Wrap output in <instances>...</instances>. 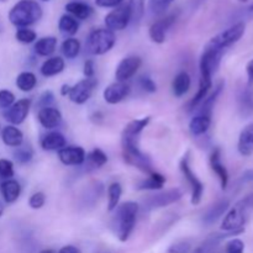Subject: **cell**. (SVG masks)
Instances as JSON below:
<instances>
[{"label": "cell", "mask_w": 253, "mask_h": 253, "mask_svg": "<svg viewBox=\"0 0 253 253\" xmlns=\"http://www.w3.org/2000/svg\"><path fill=\"white\" fill-rule=\"evenodd\" d=\"M239 1L240 2H247V1H249V0H239Z\"/></svg>", "instance_id": "obj_57"}, {"label": "cell", "mask_w": 253, "mask_h": 253, "mask_svg": "<svg viewBox=\"0 0 253 253\" xmlns=\"http://www.w3.org/2000/svg\"><path fill=\"white\" fill-rule=\"evenodd\" d=\"M250 11H253V2L251 4V6H250Z\"/></svg>", "instance_id": "obj_56"}, {"label": "cell", "mask_w": 253, "mask_h": 253, "mask_svg": "<svg viewBox=\"0 0 253 253\" xmlns=\"http://www.w3.org/2000/svg\"><path fill=\"white\" fill-rule=\"evenodd\" d=\"M15 103V95L12 91L2 89L0 90V108L9 109Z\"/></svg>", "instance_id": "obj_45"}, {"label": "cell", "mask_w": 253, "mask_h": 253, "mask_svg": "<svg viewBox=\"0 0 253 253\" xmlns=\"http://www.w3.org/2000/svg\"><path fill=\"white\" fill-rule=\"evenodd\" d=\"M175 20H177V14H175V12H172V14L162 16L161 19H158L157 21L153 22L150 26V29H148V36H150L151 41L158 44L163 43V42L166 41L167 31L169 30V27L174 24Z\"/></svg>", "instance_id": "obj_12"}, {"label": "cell", "mask_w": 253, "mask_h": 253, "mask_svg": "<svg viewBox=\"0 0 253 253\" xmlns=\"http://www.w3.org/2000/svg\"><path fill=\"white\" fill-rule=\"evenodd\" d=\"M151 121V116H146L142 119H135V120L130 121L127 125L124 127L123 133L124 136H132V137H138L143 130L148 126Z\"/></svg>", "instance_id": "obj_33"}, {"label": "cell", "mask_w": 253, "mask_h": 253, "mask_svg": "<svg viewBox=\"0 0 253 253\" xmlns=\"http://www.w3.org/2000/svg\"><path fill=\"white\" fill-rule=\"evenodd\" d=\"M190 85H192V78H190L189 73L185 71L179 72L174 77L172 83V90L175 98H182V96H184L189 91Z\"/></svg>", "instance_id": "obj_26"}, {"label": "cell", "mask_w": 253, "mask_h": 253, "mask_svg": "<svg viewBox=\"0 0 253 253\" xmlns=\"http://www.w3.org/2000/svg\"><path fill=\"white\" fill-rule=\"evenodd\" d=\"M121 150H123L124 161L128 166L137 168L138 170L146 173V174L153 172L150 157L145 155L138 147V137L121 135Z\"/></svg>", "instance_id": "obj_4"}, {"label": "cell", "mask_w": 253, "mask_h": 253, "mask_svg": "<svg viewBox=\"0 0 253 253\" xmlns=\"http://www.w3.org/2000/svg\"><path fill=\"white\" fill-rule=\"evenodd\" d=\"M192 251V246H190L189 242H177V244H173L172 246L168 249L167 253H189Z\"/></svg>", "instance_id": "obj_47"}, {"label": "cell", "mask_w": 253, "mask_h": 253, "mask_svg": "<svg viewBox=\"0 0 253 253\" xmlns=\"http://www.w3.org/2000/svg\"><path fill=\"white\" fill-rule=\"evenodd\" d=\"M116 35L109 29H95L86 39V49L94 56L105 54L115 46Z\"/></svg>", "instance_id": "obj_5"}, {"label": "cell", "mask_w": 253, "mask_h": 253, "mask_svg": "<svg viewBox=\"0 0 253 253\" xmlns=\"http://www.w3.org/2000/svg\"><path fill=\"white\" fill-rule=\"evenodd\" d=\"M142 64V59L138 56H127L120 61L115 71L116 82H127L132 78Z\"/></svg>", "instance_id": "obj_14"}, {"label": "cell", "mask_w": 253, "mask_h": 253, "mask_svg": "<svg viewBox=\"0 0 253 253\" xmlns=\"http://www.w3.org/2000/svg\"><path fill=\"white\" fill-rule=\"evenodd\" d=\"M210 167H211L212 172L217 175L220 180V184H221V189L225 190L229 184V172H227L226 167L222 165L221 162V150L220 148H215L212 150L211 155H210Z\"/></svg>", "instance_id": "obj_19"}, {"label": "cell", "mask_w": 253, "mask_h": 253, "mask_svg": "<svg viewBox=\"0 0 253 253\" xmlns=\"http://www.w3.org/2000/svg\"><path fill=\"white\" fill-rule=\"evenodd\" d=\"M37 119H39L42 127L47 128V130H53V128L58 127L61 125L62 113L57 108L47 106V108L40 109L39 114H37Z\"/></svg>", "instance_id": "obj_18"}, {"label": "cell", "mask_w": 253, "mask_h": 253, "mask_svg": "<svg viewBox=\"0 0 253 253\" xmlns=\"http://www.w3.org/2000/svg\"><path fill=\"white\" fill-rule=\"evenodd\" d=\"M40 253H56V251L52 249H47V250H42V251H40Z\"/></svg>", "instance_id": "obj_55"}, {"label": "cell", "mask_w": 253, "mask_h": 253, "mask_svg": "<svg viewBox=\"0 0 253 253\" xmlns=\"http://www.w3.org/2000/svg\"><path fill=\"white\" fill-rule=\"evenodd\" d=\"M130 94V85L125 82H114L109 84L103 91V98L110 105L121 103Z\"/></svg>", "instance_id": "obj_15"}, {"label": "cell", "mask_w": 253, "mask_h": 253, "mask_svg": "<svg viewBox=\"0 0 253 253\" xmlns=\"http://www.w3.org/2000/svg\"><path fill=\"white\" fill-rule=\"evenodd\" d=\"M41 147L44 151H59L61 148L66 147L67 140L63 133L58 131H52L44 135L41 140Z\"/></svg>", "instance_id": "obj_24"}, {"label": "cell", "mask_w": 253, "mask_h": 253, "mask_svg": "<svg viewBox=\"0 0 253 253\" xmlns=\"http://www.w3.org/2000/svg\"><path fill=\"white\" fill-rule=\"evenodd\" d=\"M85 150L81 146H66L58 151V158L66 166H81L85 161Z\"/></svg>", "instance_id": "obj_16"}, {"label": "cell", "mask_w": 253, "mask_h": 253, "mask_svg": "<svg viewBox=\"0 0 253 253\" xmlns=\"http://www.w3.org/2000/svg\"><path fill=\"white\" fill-rule=\"evenodd\" d=\"M53 101H54V94L52 93L51 90H44L39 98V108L42 109V108H47V106H51Z\"/></svg>", "instance_id": "obj_48"}, {"label": "cell", "mask_w": 253, "mask_h": 253, "mask_svg": "<svg viewBox=\"0 0 253 253\" xmlns=\"http://www.w3.org/2000/svg\"><path fill=\"white\" fill-rule=\"evenodd\" d=\"M179 168L180 170H182L185 179L188 180V184H189L190 189H192L190 203H192L193 205L200 204L203 194H204V184L200 182V179L197 177V174L193 172L192 167H190V152H187L183 156L182 161H180L179 163Z\"/></svg>", "instance_id": "obj_7"}, {"label": "cell", "mask_w": 253, "mask_h": 253, "mask_svg": "<svg viewBox=\"0 0 253 253\" xmlns=\"http://www.w3.org/2000/svg\"><path fill=\"white\" fill-rule=\"evenodd\" d=\"M227 209H229V202L220 200L208 210L207 214L204 215V222L205 224H214L217 219H220L226 212Z\"/></svg>", "instance_id": "obj_35"}, {"label": "cell", "mask_w": 253, "mask_h": 253, "mask_svg": "<svg viewBox=\"0 0 253 253\" xmlns=\"http://www.w3.org/2000/svg\"><path fill=\"white\" fill-rule=\"evenodd\" d=\"M106 29L113 32L123 31L131 22V14L127 4H121L118 7L111 10L104 19Z\"/></svg>", "instance_id": "obj_10"}, {"label": "cell", "mask_w": 253, "mask_h": 253, "mask_svg": "<svg viewBox=\"0 0 253 253\" xmlns=\"http://www.w3.org/2000/svg\"><path fill=\"white\" fill-rule=\"evenodd\" d=\"M96 85H98V81H96L95 77L82 79L77 84L72 85L68 95L69 100L72 103L77 104V105H82V104L86 103L93 95Z\"/></svg>", "instance_id": "obj_9"}, {"label": "cell", "mask_w": 253, "mask_h": 253, "mask_svg": "<svg viewBox=\"0 0 253 253\" xmlns=\"http://www.w3.org/2000/svg\"><path fill=\"white\" fill-rule=\"evenodd\" d=\"M58 253H82V251L78 247L73 246V245H67V246L62 247L58 251Z\"/></svg>", "instance_id": "obj_52"}, {"label": "cell", "mask_w": 253, "mask_h": 253, "mask_svg": "<svg viewBox=\"0 0 253 253\" xmlns=\"http://www.w3.org/2000/svg\"><path fill=\"white\" fill-rule=\"evenodd\" d=\"M0 192H1V197L5 203L7 204H12L19 199L20 194H21V185L17 180L15 179H6L1 183L0 185Z\"/></svg>", "instance_id": "obj_23"}, {"label": "cell", "mask_w": 253, "mask_h": 253, "mask_svg": "<svg viewBox=\"0 0 253 253\" xmlns=\"http://www.w3.org/2000/svg\"><path fill=\"white\" fill-rule=\"evenodd\" d=\"M0 32H1V24H0Z\"/></svg>", "instance_id": "obj_59"}, {"label": "cell", "mask_w": 253, "mask_h": 253, "mask_svg": "<svg viewBox=\"0 0 253 253\" xmlns=\"http://www.w3.org/2000/svg\"><path fill=\"white\" fill-rule=\"evenodd\" d=\"M61 51L67 59H74L81 52V42L74 37H68L62 42Z\"/></svg>", "instance_id": "obj_37"}, {"label": "cell", "mask_w": 253, "mask_h": 253, "mask_svg": "<svg viewBox=\"0 0 253 253\" xmlns=\"http://www.w3.org/2000/svg\"><path fill=\"white\" fill-rule=\"evenodd\" d=\"M88 157L89 161L98 168L103 167V166L106 165V162H108V156H106V153L104 152L103 150H100V148H94V150L89 153Z\"/></svg>", "instance_id": "obj_42"}, {"label": "cell", "mask_w": 253, "mask_h": 253, "mask_svg": "<svg viewBox=\"0 0 253 253\" xmlns=\"http://www.w3.org/2000/svg\"><path fill=\"white\" fill-rule=\"evenodd\" d=\"M121 195H123V187L120 183L114 182L108 187V210L114 211L120 204Z\"/></svg>", "instance_id": "obj_36"}, {"label": "cell", "mask_w": 253, "mask_h": 253, "mask_svg": "<svg viewBox=\"0 0 253 253\" xmlns=\"http://www.w3.org/2000/svg\"><path fill=\"white\" fill-rule=\"evenodd\" d=\"M253 210V194L237 202L229 211L225 214L221 222V230L229 234H241L250 214Z\"/></svg>", "instance_id": "obj_2"}, {"label": "cell", "mask_w": 253, "mask_h": 253, "mask_svg": "<svg viewBox=\"0 0 253 253\" xmlns=\"http://www.w3.org/2000/svg\"><path fill=\"white\" fill-rule=\"evenodd\" d=\"M15 160L17 161L21 165H25V163H29L30 161L34 157V152H32L31 147L29 146H20V147H16L14 152Z\"/></svg>", "instance_id": "obj_41"}, {"label": "cell", "mask_w": 253, "mask_h": 253, "mask_svg": "<svg viewBox=\"0 0 253 253\" xmlns=\"http://www.w3.org/2000/svg\"><path fill=\"white\" fill-rule=\"evenodd\" d=\"M237 150L244 157H250L253 155V123L247 125L240 133Z\"/></svg>", "instance_id": "obj_21"}, {"label": "cell", "mask_w": 253, "mask_h": 253, "mask_svg": "<svg viewBox=\"0 0 253 253\" xmlns=\"http://www.w3.org/2000/svg\"><path fill=\"white\" fill-rule=\"evenodd\" d=\"M43 15L41 5L35 0H19L9 11V21L14 26L29 27L41 20Z\"/></svg>", "instance_id": "obj_3"}, {"label": "cell", "mask_w": 253, "mask_h": 253, "mask_svg": "<svg viewBox=\"0 0 253 253\" xmlns=\"http://www.w3.org/2000/svg\"><path fill=\"white\" fill-rule=\"evenodd\" d=\"M83 74L85 78H93V77H95V64H94L93 59H86L84 62Z\"/></svg>", "instance_id": "obj_50"}, {"label": "cell", "mask_w": 253, "mask_h": 253, "mask_svg": "<svg viewBox=\"0 0 253 253\" xmlns=\"http://www.w3.org/2000/svg\"><path fill=\"white\" fill-rule=\"evenodd\" d=\"M166 177L161 173L155 172L153 170L152 173L148 174V177L146 179H143L140 184L137 185V189L140 190H161L163 187H165Z\"/></svg>", "instance_id": "obj_30"}, {"label": "cell", "mask_w": 253, "mask_h": 253, "mask_svg": "<svg viewBox=\"0 0 253 253\" xmlns=\"http://www.w3.org/2000/svg\"><path fill=\"white\" fill-rule=\"evenodd\" d=\"M57 39L54 36H46L42 39L37 40L35 42L34 49L39 56L41 57H49L54 53L57 48Z\"/></svg>", "instance_id": "obj_27"}, {"label": "cell", "mask_w": 253, "mask_h": 253, "mask_svg": "<svg viewBox=\"0 0 253 253\" xmlns=\"http://www.w3.org/2000/svg\"><path fill=\"white\" fill-rule=\"evenodd\" d=\"M58 29L63 35L73 37L79 30V21L69 14H63L59 17Z\"/></svg>", "instance_id": "obj_32"}, {"label": "cell", "mask_w": 253, "mask_h": 253, "mask_svg": "<svg viewBox=\"0 0 253 253\" xmlns=\"http://www.w3.org/2000/svg\"><path fill=\"white\" fill-rule=\"evenodd\" d=\"M224 53L225 52L222 51H217V49L205 47L199 62L200 79L212 81V76H214V73L219 68L220 62H221Z\"/></svg>", "instance_id": "obj_8"}, {"label": "cell", "mask_w": 253, "mask_h": 253, "mask_svg": "<svg viewBox=\"0 0 253 253\" xmlns=\"http://www.w3.org/2000/svg\"><path fill=\"white\" fill-rule=\"evenodd\" d=\"M224 86H225L224 81L219 82V84H217V85L215 86L214 90H212L210 94H208V96L204 99V101H203V103H202V109H200L199 114H203V115L211 116L212 109H214L215 103H216L217 98H219L220 94H221V91H222V89H224Z\"/></svg>", "instance_id": "obj_31"}, {"label": "cell", "mask_w": 253, "mask_h": 253, "mask_svg": "<svg viewBox=\"0 0 253 253\" xmlns=\"http://www.w3.org/2000/svg\"><path fill=\"white\" fill-rule=\"evenodd\" d=\"M146 0H128L127 5L130 9L131 21L133 24H138L145 15Z\"/></svg>", "instance_id": "obj_38"}, {"label": "cell", "mask_w": 253, "mask_h": 253, "mask_svg": "<svg viewBox=\"0 0 253 253\" xmlns=\"http://www.w3.org/2000/svg\"><path fill=\"white\" fill-rule=\"evenodd\" d=\"M1 1H6V0H1Z\"/></svg>", "instance_id": "obj_60"}, {"label": "cell", "mask_w": 253, "mask_h": 253, "mask_svg": "<svg viewBox=\"0 0 253 253\" xmlns=\"http://www.w3.org/2000/svg\"><path fill=\"white\" fill-rule=\"evenodd\" d=\"M16 86L24 93H29V91L34 90L35 86L37 84V77L35 76V73L29 71L21 72L19 76L16 77Z\"/></svg>", "instance_id": "obj_34"}, {"label": "cell", "mask_w": 253, "mask_h": 253, "mask_svg": "<svg viewBox=\"0 0 253 253\" xmlns=\"http://www.w3.org/2000/svg\"><path fill=\"white\" fill-rule=\"evenodd\" d=\"M2 142L9 147H20L24 143V133L14 125H7L0 131Z\"/></svg>", "instance_id": "obj_22"}, {"label": "cell", "mask_w": 253, "mask_h": 253, "mask_svg": "<svg viewBox=\"0 0 253 253\" xmlns=\"http://www.w3.org/2000/svg\"><path fill=\"white\" fill-rule=\"evenodd\" d=\"M245 31H246V25H245V22H237V24L230 26L229 29L215 35L208 42L205 47L225 52L229 47H231L232 44H235L242 39V36L245 35Z\"/></svg>", "instance_id": "obj_6"}, {"label": "cell", "mask_w": 253, "mask_h": 253, "mask_svg": "<svg viewBox=\"0 0 253 253\" xmlns=\"http://www.w3.org/2000/svg\"><path fill=\"white\" fill-rule=\"evenodd\" d=\"M121 4H124V0H95L96 6L106 7V9H109V7L115 9V7H118Z\"/></svg>", "instance_id": "obj_51"}, {"label": "cell", "mask_w": 253, "mask_h": 253, "mask_svg": "<svg viewBox=\"0 0 253 253\" xmlns=\"http://www.w3.org/2000/svg\"><path fill=\"white\" fill-rule=\"evenodd\" d=\"M15 39L21 43H32V42L36 41L37 34L29 27H21V29H17Z\"/></svg>", "instance_id": "obj_40"}, {"label": "cell", "mask_w": 253, "mask_h": 253, "mask_svg": "<svg viewBox=\"0 0 253 253\" xmlns=\"http://www.w3.org/2000/svg\"><path fill=\"white\" fill-rule=\"evenodd\" d=\"M44 203H46V195H44L42 192L34 193L29 199L30 208L34 210L41 209V208L44 205Z\"/></svg>", "instance_id": "obj_44"}, {"label": "cell", "mask_w": 253, "mask_h": 253, "mask_svg": "<svg viewBox=\"0 0 253 253\" xmlns=\"http://www.w3.org/2000/svg\"><path fill=\"white\" fill-rule=\"evenodd\" d=\"M140 207L135 202H126L119 204L114 211L113 219H111V226H113L114 234L119 239V241L126 242L130 239L137 219V212Z\"/></svg>", "instance_id": "obj_1"}, {"label": "cell", "mask_w": 253, "mask_h": 253, "mask_svg": "<svg viewBox=\"0 0 253 253\" xmlns=\"http://www.w3.org/2000/svg\"><path fill=\"white\" fill-rule=\"evenodd\" d=\"M31 99H20V100L15 101L9 109L4 111L5 120L9 121L11 125H21L26 118L29 116L30 109H31Z\"/></svg>", "instance_id": "obj_11"}, {"label": "cell", "mask_w": 253, "mask_h": 253, "mask_svg": "<svg viewBox=\"0 0 253 253\" xmlns=\"http://www.w3.org/2000/svg\"><path fill=\"white\" fill-rule=\"evenodd\" d=\"M246 74L247 83L240 96V103H241V109L245 113L251 114L253 111V59L247 63Z\"/></svg>", "instance_id": "obj_17"}, {"label": "cell", "mask_w": 253, "mask_h": 253, "mask_svg": "<svg viewBox=\"0 0 253 253\" xmlns=\"http://www.w3.org/2000/svg\"><path fill=\"white\" fill-rule=\"evenodd\" d=\"M64 66H66V63H64V59L62 57L52 56L42 63L40 72L46 78H51V77L62 73L64 69Z\"/></svg>", "instance_id": "obj_25"}, {"label": "cell", "mask_w": 253, "mask_h": 253, "mask_svg": "<svg viewBox=\"0 0 253 253\" xmlns=\"http://www.w3.org/2000/svg\"><path fill=\"white\" fill-rule=\"evenodd\" d=\"M241 180H242V182H245V183H251V182H253V168H252V169L246 170V172H245L244 174H242Z\"/></svg>", "instance_id": "obj_53"}, {"label": "cell", "mask_w": 253, "mask_h": 253, "mask_svg": "<svg viewBox=\"0 0 253 253\" xmlns=\"http://www.w3.org/2000/svg\"><path fill=\"white\" fill-rule=\"evenodd\" d=\"M41 1H49V0H41Z\"/></svg>", "instance_id": "obj_58"}, {"label": "cell", "mask_w": 253, "mask_h": 253, "mask_svg": "<svg viewBox=\"0 0 253 253\" xmlns=\"http://www.w3.org/2000/svg\"><path fill=\"white\" fill-rule=\"evenodd\" d=\"M140 85L147 93H156L157 91V84L155 83L152 78L150 77H141L140 79Z\"/></svg>", "instance_id": "obj_49"}, {"label": "cell", "mask_w": 253, "mask_h": 253, "mask_svg": "<svg viewBox=\"0 0 253 253\" xmlns=\"http://www.w3.org/2000/svg\"><path fill=\"white\" fill-rule=\"evenodd\" d=\"M14 165L11 161L1 158L0 160V178L4 180L11 179L14 177Z\"/></svg>", "instance_id": "obj_43"}, {"label": "cell", "mask_w": 253, "mask_h": 253, "mask_svg": "<svg viewBox=\"0 0 253 253\" xmlns=\"http://www.w3.org/2000/svg\"><path fill=\"white\" fill-rule=\"evenodd\" d=\"M182 197H183V192L182 189H179V188H173V189L166 190V192L160 193V194L151 195L145 203L146 209L152 210V209H158V208L168 207V205L173 204V203L182 199Z\"/></svg>", "instance_id": "obj_13"}, {"label": "cell", "mask_w": 253, "mask_h": 253, "mask_svg": "<svg viewBox=\"0 0 253 253\" xmlns=\"http://www.w3.org/2000/svg\"><path fill=\"white\" fill-rule=\"evenodd\" d=\"M71 88H72V85H69V84H63V85L61 86V95L68 96L69 91H71Z\"/></svg>", "instance_id": "obj_54"}, {"label": "cell", "mask_w": 253, "mask_h": 253, "mask_svg": "<svg viewBox=\"0 0 253 253\" xmlns=\"http://www.w3.org/2000/svg\"><path fill=\"white\" fill-rule=\"evenodd\" d=\"M64 9L77 20H88L94 12L93 7L88 2L81 1V0H73V1L67 2Z\"/></svg>", "instance_id": "obj_20"}, {"label": "cell", "mask_w": 253, "mask_h": 253, "mask_svg": "<svg viewBox=\"0 0 253 253\" xmlns=\"http://www.w3.org/2000/svg\"><path fill=\"white\" fill-rule=\"evenodd\" d=\"M245 244L240 239H232L226 244V250L225 253H244Z\"/></svg>", "instance_id": "obj_46"}, {"label": "cell", "mask_w": 253, "mask_h": 253, "mask_svg": "<svg viewBox=\"0 0 253 253\" xmlns=\"http://www.w3.org/2000/svg\"><path fill=\"white\" fill-rule=\"evenodd\" d=\"M210 126H211V116L198 114L190 120L189 131L193 136H202L208 132Z\"/></svg>", "instance_id": "obj_28"}, {"label": "cell", "mask_w": 253, "mask_h": 253, "mask_svg": "<svg viewBox=\"0 0 253 253\" xmlns=\"http://www.w3.org/2000/svg\"><path fill=\"white\" fill-rule=\"evenodd\" d=\"M175 0H148V9L156 16H162Z\"/></svg>", "instance_id": "obj_39"}, {"label": "cell", "mask_w": 253, "mask_h": 253, "mask_svg": "<svg viewBox=\"0 0 253 253\" xmlns=\"http://www.w3.org/2000/svg\"><path fill=\"white\" fill-rule=\"evenodd\" d=\"M212 88V81H204V79H200L199 82V89H198L197 94L190 99V101L188 103V111H193L198 108V106L202 105V103L204 101V99L207 98L208 94L210 93Z\"/></svg>", "instance_id": "obj_29"}]
</instances>
